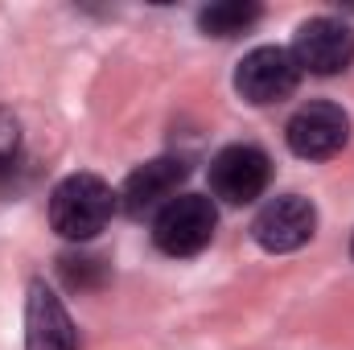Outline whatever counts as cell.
Masks as SVG:
<instances>
[{
	"label": "cell",
	"instance_id": "1",
	"mask_svg": "<svg viewBox=\"0 0 354 350\" xmlns=\"http://www.w3.org/2000/svg\"><path fill=\"white\" fill-rule=\"evenodd\" d=\"M111 210H115V194L95 174H71L50 194V223L62 239H75V243L95 239L111 223Z\"/></svg>",
	"mask_w": 354,
	"mask_h": 350
},
{
	"label": "cell",
	"instance_id": "2",
	"mask_svg": "<svg viewBox=\"0 0 354 350\" xmlns=\"http://www.w3.org/2000/svg\"><path fill=\"white\" fill-rule=\"evenodd\" d=\"M218 227V210L206 194H177L174 202L157 214L153 239L165 256H198Z\"/></svg>",
	"mask_w": 354,
	"mask_h": 350
},
{
	"label": "cell",
	"instance_id": "3",
	"mask_svg": "<svg viewBox=\"0 0 354 350\" xmlns=\"http://www.w3.org/2000/svg\"><path fill=\"white\" fill-rule=\"evenodd\" d=\"M292 58L309 75H338L354 62V29L334 17H313L297 29Z\"/></svg>",
	"mask_w": 354,
	"mask_h": 350
},
{
	"label": "cell",
	"instance_id": "4",
	"mask_svg": "<svg viewBox=\"0 0 354 350\" xmlns=\"http://www.w3.org/2000/svg\"><path fill=\"white\" fill-rule=\"evenodd\" d=\"M313 231H317V210L301 194L272 198L252 223V235L264 252H297L313 239Z\"/></svg>",
	"mask_w": 354,
	"mask_h": 350
},
{
	"label": "cell",
	"instance_id": "5",
	"mask_svg": "<svg viewBox=\"0 0 354 350\" xmlns=\"http://www.w3.org/2000/svg\"><path fill=\"white\" fill-rule=\"evenodd\" d=\"M268 177H272V161H268L264 149H256V145H231V149H223L210 161L214 198H223L231 206L256 202L268 190Z\"/></svg>",
	"mask_w": 354,
	"mask_h": 350
},
{
	"label": "cell",
	"instance_id": "6",
	"mask_svg": "<svg viewBox=\"0 0 354 350\" xmlns=\"http://www.w3.org/2000/svg\"><path fill=\"white\" fill-rule=\"evenodd\" d=\"M351 140V116L338 103H309L288 120V149L305 161H326Z\"/></svg>",
	"mask_w": 354,
	"mask_h": 350
},
{
	"label": "cell",
	"instance_id": "7",
	"mask_svg": "<svg viewBox=\"0 0 354 350\" xmlns=\"http://www.w3.org/2000/svg\"><path fill=\"white\" fill-rule=\"evenodd\" d=\"M297 83H301V66H297L292 50H280V46L252 50L235 71V87L248 103H276V99L292 95Z\"/></svg>",
	"mask_w": 354,
	"mask_h": 350
},
{
	"label": "cell",
	"instance_id": "8",
	"mask_svg": "<svg viewBox=\"0 0 354 350\" xmlns=\"http://www.w3.org/2000/svg\"><path fill=\"white\" fill-rule=\"evenodd\" d=\"M25 350H79L75 322H71L66 305L54 297V288H46V280L29 284V301H25Z\"/></svg>",
	"mask_w": 354,
	"mask_h": 350
},
{
	"label": "cell",
	"instance_id": "9",
	"mask_svg": "<svg viewBox=\"0 0 354 350\" xmlns=\"http://www.w3.org/2000/svg\"><path fill=\"white\" fill-rule=\"evenodd\" d=\"M185 161L181 157H157V161H149V165H140L136 174L124 181V210L132 214V219H140V214H149V210H165L169 202H174L177 185L185 181Z\"/></svg>",
	"mask_w": 354,
	"mask_h": 350
},
{
	"label": "cell",
	"instance_id": "10",
	"mask_svg": "<svg viewBox=\"0 0 354 350\" xmlns=\"http://www.w3.org/2000/svg\"><path fill=\"white\" fill-rule=\"evenodd\" d=\"M256 21H260V4H252V0H218L198 12V25L210 37H235V33L252 29Z\"/></svg>",
	"mask_w": 354,
	"mask_h": 350
},
{
	"label": "cell",
	"instance_id": "11",
	"mask_svg": "<svg viewBox=\"0 0 354 350\" xmlns=\"http://www.w3.org/2000/svg\"><path fill=\"white\" fill-rule=\"evenodd\" d=\"M21 157V128L8 111H0V174H8Z\"/></svg>",
	"mask_w": 354,
	"mask_h": 350
}]
</instances>
